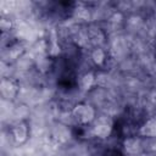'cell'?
I'll list each match as a JSON object with an SVG mask.
<instances>
[{
	"label": "cell",
	"instance_id": "7a4b0ae2",
	"mask_svg": "<svg viewBox=\"0 0 156 156\" xmlns=\"http://www.w3.org/2000/svg\"><path fill=\"white\" fill-rule=\"evenodd\" d=\"M143 133L144 134H147V135L156 134V118L150 119L147 123H145V126L143 128Z\"/></svg>",
	"mask_w": 156,
	"mask_h": 156
},
{
	"label": "cell",
	"instance_id": "6da1fadb",
	"mask_svg": "<svg viewBox=\"0 0 156 156\" xmlns=\"http://www.w3.org/2000/svg\"><path fill=\"white\" fill-rule=\"evenodd\" d=\"M73 116L76 117V119L80 123H88L93 119L94 117V111L91 110V107L89 105L85 104H80L77 105L73 110Z\"/></svg>",
	"mask_w": 156,
	"mask_h": 156
}]
</instances>
